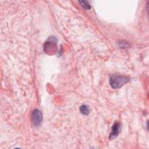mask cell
I'll use <instances>...</instances> for the list:
<instances>
[{
  "mask_svg": "<svg viewBox=\"0 0 149 149\" xmlns=\"http://www.w3.org/2000/svg\"><path fill=\"white\" fill-rule=\"evenodd\" d=\"M130 80V78L126 76L113 75L109 80L111 87L113 88H119L126 84Z\"/></svg>",
  "mask_w": 149,
  "mask_h": 149,
  "instance_id": "cell-1",
  "label": "cell"
},
{
  "mask_svg": "<svg viewBox=\"0 0 149 149\" xmlns=\"http://www.w3.org/2000/svg\"><path fill=\"white\" fill-rule=\"evenodd\" d=\"M51 40V37L45 42L44 44V51L45 52L48 54H52L56 51V43L55 41V38Z\"/></svg>",
  "mask_w": 149,
  "mask_h": 149,
  "instance_id": "cell-2",
  "label": "cell"
},
{
  "mask_svg": "<svg viewBox=\"0 0 149 149\" xmlns=\"http://www.w3.org/2000/svg\"><path fill=\"white\" fill-rule=\"evenodd\" d=\"M31 120L35 126H39L42 120V115L41 111L37 109L33 111L31 113Z\"/></svg>",
  "mask_w": 149,
  "mask_h": 149,
  "instance_id": "cell-3",
  "label": "cell"
},
{
  "mask_svg": "<svg viewBox=\"0 0 149 149\" xmlns=\"http://www.w3.org/2000/svg\"><path fill=\"white\" fill-rule=\"evenodd\" d=\"M120 125L119 123L116 122L114 123L112 128V132L109 136L110 139H113L118 136L120 132Z\"/></svg>",
  "mask_w": 149,
  "mask_h": 149,
  "instance_id": "cell-4",
  "label": "cell"
},
{
  "mask_svg": "<svg viewBox=\"0 0 149 149\" xmlns=\"http://www.w3.org/2000/svg\"><path fill=\"white\" fill-rule=\"evenodd\" d=\"M80 111L84 115H87L89 113L90 109L86 105H82L80 107Z\"/></svg>",
  "mask_w": 149,
  "mask_h": 149,
  "instance_id": "cell-5",
  "label": "cell"
},
{
  "mask_svg": "<svg viewBox=\"0 0 149 149\" xmlns=\"http://www.w3.org/2000/svg\"><path fill=\"white\" fill-rule=\"evenodd\" d=\"M79 3H80L81 6L85 9H90L91 6H90V5L89 4V3L86 1H79Z\"/></svg>",
  "mask_w": 149,
  "mask_h": 149,
  "instance_id": "cell-6",
  "label": "cell"
}]
</instances>
